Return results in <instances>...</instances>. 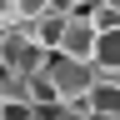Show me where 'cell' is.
<instances>
[{
	"instance_id": "cell-1",
	"label": "cell",
	"mask_w": 120,
	"mask_h": 120,
	"mask_svg": "<svg viewBox=\"0 0 120 120\" xmlns=\"http://www.w3.org/2000/svg\"><path fill=\"white\" fill-rule=\"evenodd\" d=\"M45 80H50V90H55V105H80V100H90V90H95V70H90V65H75V60L50 55Z\"/></svg>"
},
{
	"instance_id": "cell-2",
	"label": "cell",
	"mask_w": 120,
	"mask_h": 120,
	"mask_svg": "<svg viewBox=\"0 0 120 120\" xmlns=\"http://www.w3.org/2000/svg\"><path fill=\"white\" fill-rule=\"evenodd\" d=\"M95 30H90V20L85 15H65V35H60V45H55V55L60 60H75V65H90L95 60Z\"/></svg>"
},
{
	"instance_id": "cell-3",
	"label": "cell",
	"mask_w": 120,
	"mask_h": 120,
	"mask_svg": "<svg viewBox=\"0 0 120 120\" xmlns=\"http://www.w3.org/2000/svg\"><path fill=\"white\" fill-rule=\"evenodd\" d=\"M90 120H120V85L115 80H95V90H90Z\"/></svg>"
},
{
	"instance_id": "cell-4",
	"label": "cell",
	"mask_w": 120,
	"mask_h": 120,
	"mask_svg": "<svg viewBox=\"0 0 120 120\" xmlns=\"http://www.w3.org/2000/svg\"><path fill=\"white\" fill-rule=\"evenodd\" d=\"M90 70H95V75H120V30L95 40V60H90Z\"/></svg>"
},
{
	"instance_id": "cell-5",
	"label": "cell",
	"mask_w": 120,
	"mask_h": 120,
	"mask_svg": "<svg viewBox=\"0 0 120 120\" xmlns=\"http://www.w3.org/2000/svg\"><path fill=\"white\" fill-rule=\"evenodd\" d=\"M85 20H90L95 35H115V30H120V5H115V0H100V5H90Z\"/></svg>"
},
{
	"instance_id": "cell-6",
	"label": "cell",
	"mask_w": 120,
	"mask_h": 120,
	"mask_svg": "<svg viewBox=\"0 0 120 120\" xmlns=\"http://www.w3.org/2000/svg\"><path fill=\"white\" fill-rule=\"evenodd\" d=\"M0 120H35V105H25V100H0Z\"/></svg>"
}]
</instances>
